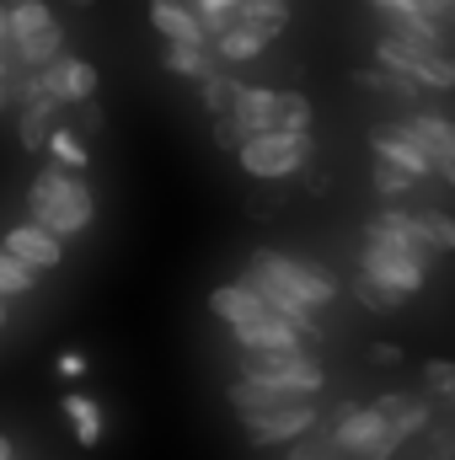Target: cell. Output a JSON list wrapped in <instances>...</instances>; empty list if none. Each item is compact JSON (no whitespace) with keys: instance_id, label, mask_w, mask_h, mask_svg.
Here are the masks:
<instances>
[{"instance_id":"836d02e7","label":"cell","mask_w":455,"mask_h":460,"mask_svg":"<svg viewBox=\"0 0 455 460\" xmlns=\"http://www.w3.org/2000/svg\"><path fill=\"white\" fill-rule=\"evenodd\" d=\"M16 43H11V27H5V0H0V75L5 81H16Z\"/></svg>"},{"instance_id":"2e32d148","label":"cell","mask_w":455,"mask_h":460,"mask_svg":"<svg viewBox=\"0 0 455 460\" xmlns=\"http://www.w3.org/2000/svg\"><path fill=\"white\" fill-rule=\"evenodd\" d=\"M210 311L226 322L230 332H236V327H252V322H263V316H273V311L246 289V284H220V289L210 295Z\"/></svg>"},{"instance_id":"5bb4252c","label":"cell","mask_w":455,"mask_h":460,"mask_svg":"<svg viewBox=\"0 0 455 460\" xmlns=\"http://www.w3.org/2000/svg\"><path fill=\"white\" fill-rule=\"evenodd\" d=\"M424 155H429V166H445V161H455V123L445 113H413L407 123H397Z\"/></svg>"},{"instance_id":"ab89813d","label":"cell","mask_w":455,"mask_h":460,"mask_svg":"<svg viewBox=\"0 0 455 460\" xmlns=\"http://www.w3.org/2000/svg\"><path fill=\"white\" fill-rule=\"evenodd\" d=\"M11 97H16V81H5V75H0V108H5Z\"/></svg>"},{"instance_id":"7bdbcfd3","label":"cell","mask_w":455,"mask_h":460,"mask_svg":"<svg viewBox=\"0 0 455 460\" xmlns=\"http://www.w3.org/2000/svg\"><path fill=\"white\" fill-rule=\"evenodd\" d=\"M70 5H76V11H92V5H97V0H70Z\"/></svg>"},{"instance_id":"6da1fadb","label":"cell","mask_w":455,"mask_h":460,"mask_svg":"<svg viewBox=\"0 0 455 460\" xmlns=\"http://www.w3.org/2000/svg\"><path fill=\"white\" fill-rule=\"evenodd\" d=\"M279 322H290L300 338H322V322L317 311H327L338 300V284L333 273H322L317 262H300V257H284V252H252L246 262V279H241Z\"/></svg>"},{"instance_id":"7a4b0ae2","label":"cell","mask_w":455,"mask_h":460,"mask_svg":"<svg viewBox=\"0 0 455 460\" xmlns=\"http://www.w3.org/2000/svg\"><path fill=\"white\" fill-rule=\"evenodd\" d=\"M27 209H32V226L65 241V235H81V230L92 226L97 199H92V188H86L81 172L43 166V172L32 177V188H27Z\"/></svg>"},{"instance_id":"7c38bea8","label":"cell","mask_w":455,"mask_h":460,"mask_svg":"<svg viewBox=\"0 0 455 460\" xmlns=\"http://www.w3.org/2000/svg\"><path fill=\"white\" fill-rule=\"evenodd\" d=\"M43 75V86L54 92V102L59 108H81V102H92L97 97V65H86V59H70V54H59L49 70H38Z\"/></svg>"},{"instance_id":"8992f818","label":"cell","mask_w":455,"mask_h":460,"mask_svg":"<svg viewBox=\"0 0 455 460\" xmlns=\"http://www.w3.org/2000/svg\"><path fill=\"white\" fill-rule=\"evenodd\" d=\"M5 27H11V43H16V65L22 70H49L65 54V32H59L54 11L43 0H11L5 5Z\"/></svg>"},{"instance_id":"d6986e66","label":"cell","mask_w":455,"mask_h":460,"mask_svg":"<svg viewBox=\"0 0 455 460\" xmlns=\"http://www.w3.org/2000/svg\"><path fill=\"white\" fill-rule=\"evenodd\" d=\"M306 338L290 327V322H279V316H263V322H252V327H236V348L241 353H284V348H300Z\"/></svg>"},{"instance_id":"60d3db41","label":"cell","mask_w":455,"mask_h":460,"mask_svg":"<svg viewBox=\"0 0 455 460\" xmlns=\"http://www.w3.org/2000/svg\"><path fill=\"white\" fill-rule=\"evenodd\" d=\"M434 172H440V177H445V182L455 188V161H445V166H434Z\"/></svg>"},{"instance_id":"ffe728a7","label":"cell","mask_w":455,"mask_h":460,"mask_svg":"<svg viewBox=\"0 0 455 460\" xmlns=\"http://www.w3.org/2000/svg\"><path fill=\"white\" fill-rule=\"evenodd\" d=\"M230 16H236V27H252L257 38H279L290 27V0H241Z\"/></svg>"},{"instance_id":"cb8c5ba5","label":"cell","mask_w":455,"mask_h":460,"mask_svg":"<svg viewBox=\"0 0 455 460\" xmlns=\"http://www.w3.org/2000/svg\"><path fill=\"white\" fill-rule=\"evenodd\" d=\"M263 49H268V38H257L252 27H236V22H230L220 38H215V54H220V59H230V65H241V59H257Z\"/></svg>"},{"instance_id":"277c9868","label":"cell","mask_w":455,"mask_h":460,"mask_svg":"<svg viewBox=\"0 0 455 460\" xmlns=\"http://www.w3.org/2000/svg\"><path fill=\"white\" fill-rule=\"evenodd\" d=\"M311 155H317L311 134H279V128H268V134H246L241 150H236L241 172L257 177V182H284V177L306 172Z\"/></svg>"},{"instance_id":"ba28073f","label":"cell","mask_w":455,"mask_h":460,"mask_svg":"<svg viewBox=\"0 0 455 460\" xmlns=\"http://www.w3.org/2000/svg\"><path fill=\"white\" fill-rule=\"evenodd\" d=\"M359 273L397 289V295H418L429 284V262L397 241H380V235H364V252H359Z\"/></svg>"},{"instance_id":"d4e9b609","label":"cell","mask_w":455,"mask_h":460,"mask_svg":"<svg viewBox=\"0 0 455 460\" xmlns=\"http://www.w3.org/2000/svg\"><path fill=\"white\" fill-rule=\"evenodd\" d=\"M49 128H54V113H43V108H16V134H22V150L43 155Z\"/></svg>"},{"instance_id":"4dcf8cb0","label":"cell","mask_w":455,"mask_h":460,"mask_svg":"<svg viewBox=\"0 0 455 460\" xmlns=\"http://www.w3.org/2000/svg\"><path fill=\"white\" fill-rule=\"evenodd\" d=\"M193 5H199V11H193V16H199V27H204V38H210V32H215V38H220V32H226L230 22H236V16H230V11H236V5H241V0H193Z\"/></svg>"},{"instance_id":"5b68a950","label":"cell","mask_w":455,"mask_h":460,"mask_svg":"<svg viewBox=\"0 0 455 460\" xmlns=\"http://www.w3.org/2000/svg\"><path fill=\"white\" fill-rule=\"evenodd\" d=\"M241 380H263L295 402H311L327 385V369L306 348H284V353H241Z\"/></svg>"},{"instance_id":"e0dca14e","label":"cell","mask_w":455,"mask_h":460,"mask_svg":"<svg viewBox=\"0 0 455 460\" xmlns=\"http://www.w3.org/2000/svg\"><path fill=\"white\" fill-rule=\"evenodd\" d=\"M364 235H380V241H397V246H407V252H418V257H429V252H434L413 209H380V215H375V220L364 226Z\"/></svg>"},{"instance_id":"52a82bcc","label":"cell","mask_w":455,"mask_h":460,"mask_svg":"<svg viewBox=\"0 0 455 460\" xmlns=\"http://www.w3.org/2000/svg\"><path fill=\"white\" fill-rule=\"evenodd\" d=\"M375 65L391 70V75H407L413 86H434V92H455V59L440 49H418V43H402L391 32H380L375 43Z\"/></svg>"},{"instance_id":"1f68e13d","label":"cell","mask_w":455,"mask_h":460,"mask_svg":"<svg viewBox=\"0 0 455 460\" xmlns=\"http://www.w3.org/2000/svg\"><path fill=\"white\" fill-rule=\"evenodd\" d=\"M290 460H343V450L333 445V434H300L290 445Z\"/></svg>"},{"instance_id":"ee69618b","label":"cell","mask_w":455,"mask_h":460,"mask_svg":"<svg viewBox=\"0 0 455 460\" xmlns=\"http://www.w3.org/2000/svg\"><path fill=\"white\" fill-rule=\"evenodd\" d=\"M0 327H5V300H0Z\"/></svg>"},{"instance_id":"d590c367","label":"cell","mask_w":455,"mask_h":460,"mask_svg":"<svg viewBox=\"0 0 455 460\" xmlns=\"http://www.w3.org/2000/svg\"><path fill=\"white\" fill-rule=\"evenodd\" d=\"M429 22H455V0H413Z\"/></svg>"},{"instance_id":"30bf717a","label":"cell","mask_w":455,"mask_h":460,"mask_svg":"<svg viewBox=\"0 0 455 460\" xmlns=\"http://www.w3.org/2000/svg\"><path fill=\"white\" fill-rule=\"evenodd\" d=\"M317 423H322L317 402H290V407H273V412H252V418H241V429H246L252 445H295V439L311 434Z\"/></svg>"},{"instance_id":"f35d334b","label":"cell","mask_w":455,"mask_h":460,"mask_svg":"<svg viewBox=\"0 0 455 460\" xmlns=\"http://www.w3.org/2000/svg\"><path fill=\"white\" fill-rule=\"evenodd\" d=\"M364 5H375V11H418L413 0H364Z\"/></svg>"},{"instance_id":"b9f144b4","label":"cell","mask_w":455,"mask_h":460,"mask_svg":"<svg viewBox=\"0 0 455 460\" xmlns=\"http://www.w3.org/2000/svg\"><path fill=\"white\" fill-rule=\"evenodd\" d=\"M0 460H16V450H11V439L0 434Z\"/></svg>"},{"instance_id":"484cf974","label":"cell","mask_w":455,"mask_h":460,"mask_svg":"<svg viewBox=\"0 0 455 460\" xmlns=\"http://www.w3.org/2000/svg\"><path fill=\"white\" fill-rule=\"evenodd\" d=\"M236 92H241V81H230V75H220V70L199 81V97H204V108H210L215 118H230V108H236Z\"/></svg>"},{"instance_id":"44dd1931","label":"cell","mask_w":455,"mask_h":460,"mask_svg":"<svg viewBox=\"0 0 455 460\" xmlns=\"http://www.w3.org/2000/svg\"><path fill=\"white\" fill-rule=\"evenodd\" d=\"M161 65H166L172 75H188V81H204V75H215V59H210V43H166V54H161Z\"/></svg>"},{"instance_id":"9c48e42d","label":"cell","mask_w":455,"mask_h":460,"mask_svg":"<svg viewBox=\"0 0 455 460\" xmlns=\"http://www.w3.org/2000/svg\"><path fill=\"white\" fill-rule=\"evenodd\" d=\"M333 445L343 450V460H391L402 450V439L380 423V412L364 402V407H343L338 423H333Z\"/></svg>"},{"instance_id":"d6a6232c","label":"cell","mask_w":455,"mask_h":460,"mask_svg":"<svg viewBox=\"0 0 455 460\" xmlns=\"http://www.w3.org/2000/svg\"><path fill=\"white\" fill-rule=\"evenodd\" d=\"M413 188H418V182H413L407 172H397V166H386V161L375 166V193H380V199H391V204H397V199H407Z\"/></svg>"},{"instance_id":"f546056e","label":"cell","mask_w":455,"mask_h":460,"mask_svg":"<svg viewBox=\"0 0 455 460\" xmlns=\"http://www.w3.org/2000/svg\"><path fill=\"white\" fill-rule=\"evenodd\" d=\"M27 289H38V273L22 268L11 252H0V300H5V295H27Z\"/></svg>"},{"instance_id":"3957f363","label":"cell","mask_w":455,"mask_h":460,"mask_svg":"<svg viewBox=\"0 0 455 460\" xmlns=\"http://www.w3.org/2000/svg\"><path fill=\"white\" fill-rule=\"evenodd\" d=\"M230 118L246 128V134H311V102L300 92H273V86H241L236 92V108Z\"/></svg>"},{"instance_id":"e575fe53","label":"cell","mask_w":455,"mask_h":460,"mask_svg":"<svg viewBox=\"0 0 455 460\" xmlns=\"http://www.w3.org/2000/svg\"><path fill=\"white\" fill-rule=\"evenodd\" d=\"M241 139H246V128L236 118H215V145L220 150H241Z\"/></svg>"},{"instance_id":"7402d4cb","label":"cell","mask_w":455,"mask_h":460,"mask_svg":"<svg viewBox=\"0 0 455 460\" xmlns=\"http://www.w3.org/2000/svg\"><path fill=\"white\" fill-rule=\"evenodd\" d=\"M65 418H70V429H76V439H81L86 450H97V445H103V407H97L92 396L70 391V396H65Z\"/></svg>"},{"instance_id":"ac0fdd59","label":"cell","mask_w":455,"mask_h":460,"mask_svg":"<svg viewBox=\"0 0 455 460\" xmlns=\"http://www.w3.org/2000/svg\"><path fill=\"white\" fill-rule=\"evenodd\" d=\"M150 27L166 38V43H210L199 16L183 5V0H150Z\"/></svg>"},{"instance_id":"4fadbf2b","label":"cell","mask_w":455,"mask_h":460,"mask_svg":"<svg viewBox=\"0 0 455 460\" xmlns=\"http://www.w3.org/2000/svg\"><path fill=\"white\" fill-rule=\"evenodd\" d=\"M370 407L380 412V423H386L397 439H413V434H424V429H429V396H413V391H386V396H375Z\"/></svg>"},{"instance_id":"9a60e30c","label":"cell","mask_w":455,"mask_h":460,"mask_svg":"<svg viewBox=\"0 0 455 460\" xmlns=\"http://www.w3.org/2000/svg\"><path fill=\"white\" fill-rule=\"evenodd\" d=\"M370 150H375V155H380L386 166L407 172L413 182H424V177L434 172V166H429V155H424V150H418V145H413V139H407V134H402L397 123H391V128H370Z\"/></svg>"},{"instance_id":"8fae6325","label":"cell","mask_w":455,"mask_h":460,"mask_svg":"<svg viewBox=\"0 0 455 460\" xmlns=\"http://www.w3.org/2000/svg\"><path fill=\"white\" fill-rule=\"evenodd\" d=\"M0 252H11V257H16L22 268H32V273H49V268H59V262H65V241H59V235H49V230H38L32 220L5 230Z\"/></svg>"},{"instance_id":"8d00e7d4","label":"cell","mask_w":455,"mask_h":460,"mask_svg":"<svg viewBox=\"0 0 455 460\" xmlns=\"http://www.w3.org/2000/svg\"><path fill=\"white\" fill-rule=\"evenodd\" d=\"M370 364L397 369V364H402V348H397V343H370Z\"/></svg>"},{"instance_id":"4316f807","label":"cell","mask_w":455,"mask_h":460,"mask_svg":"<svg viewBox=\"0 0 455 460\" xmlns=\"http://www.w3.org/2000/svg\"><path fill=\"white\" fill-rule=\"evenodd\" d=\"M413 215H418V226H424V235H429L434 252H455V215L434 209V204H424V209H413Z\"/></svg>"},{"instance_id":"f1b7e54d","label":"cell","mask_w":455,"mask_h":460,"mask_svg":"<svg viewBox=\"0 0 455 460\" xmlns=\"http://www.w3.org/2000/svg\"><path fill=\"white\" fill-rule=\"evenodd\" d=\"M424 391H429L434 402L455 407V358H429V364H424Z\"/></svg>"},{"instance_id":"83f0119b","label":"cell","mask_w":455,"mask_h":460,"mask_svg":"<svg viewBox=\"0 0 455 460\" xmlns=\"http://www.w3.org/2000/svg\"><path fill=\"white\" fill-rule=\"evenodd\" d=\"M353 300L364 305V311H402L407 305V295H397V289H386V284H375V279H353Z\"/></svg>"},{"instance_id":"74e56055","label":"cell","mask_w":455,"mask_h":460,"mask_svg":"<svg viewBox=\"0 0 455 460\" xmlns=\"http://www.w3.org/2000/svg\"><path fill=\"white\" fill-rule=\"evenodd\" d=\"M54 369L76 380V375H86V358H81V353H59V364H54Z\"/></svg>"},{"instance_id":"603a6c76","label":"cell","mask_w":455,"mask_h":460,"mask_svg":"<svg viewBox=\"0 0 455 460\" xmlns=\"http://www.w3.org/2000/svg\"><path fill=\"white\" fill-rule=\"evenodd\" d=\"M43 150H49V155H54V161L65 166V172H81V166H86V139H81V134H76L70 123H54V128H49V145H43Z\"/></svg>"}]
</instances>
